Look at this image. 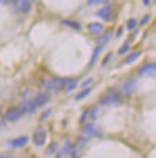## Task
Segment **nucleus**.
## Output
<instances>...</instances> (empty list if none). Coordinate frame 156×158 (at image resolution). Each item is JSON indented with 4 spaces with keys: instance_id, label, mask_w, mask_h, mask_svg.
<instances>
[{
    "instance_id": "f257e3e1",
    "label": "nucleus",
    "mask_w": 156,
    "mask_h": 158,
    "mask_svg": "<svg viewBox=\"0 0 156 158\" xmlns=\"http://www.w3.org/2000/svg\"><path fill=\"white\" fill-rule=\"evenodd\" d=\"M122 101V94L116 90H110L99 100V103L102 106H111V105H117Z\"/></svg>"
},
{
    "instance_id": "f03ea898",
    "label": "nucleus",
    "mask_w": 156,
    "mask_h": 158,
    "mask_svg": "<svg viewBox=\"0 0 156 158\" xmlns=\"http://www.w3.org/2000/svg\"><path fill=\"white\" fill-rule=\"evenodd\" d=\"M32 140H33V144L36 146H43L46 144V140H47V132H46V130H43L42 127H37L33 131Z\"/></svg>"
},
{
    "instance_id": "7ed1b4c3",
    "label": "nucleus",
    "mask_w": 156,
    "mask_h": 158,
    "mask_svg": "<svg viewBox=\"0 0 156 158\" xmlns=\"http://www.w3.org/2000/svg\"><path fill=\"white\" fill-rule=\"evenodd\" d=\"M23 112L19 110V107H10L4 114V119L7 121H17L18 119L22 118Z\"/></svg>"
},
{
    "instance_id": "20e7f679",
    "label": "nucleus",
    "mask_w": 156,
    "mask_h": 158,
    "mask_svg": "<svg viewBox=\"0 0 156 158\" xmlns=\"http://www.w3.org/2000/svg\"><path fill=\"white\" fill-rule=\"evenodd\" d=\"M135 89H136V81L132 79H129L125 82H123V85L120 87V94L128 96V95L131 94Z\"/></svg>"
},
{
    "instance_id": "39448f33",
    "label": "nucleus",
    "mask_w": 156,
    "mask_h": 158,
    "mask_svg": "<svg viewBox=\"0 0 156 158\" xmlns=\"http://www.w3.org/2000/svg\"><path fill=\"white\" fill-rule=\"evenodd\" d=\"M82 132L86 135H89V137H102V133L95 127L94 124L89 123V124H86L84 128H82Z\"/></svg>"
},
{
    "instance_id": "423d86ee",
    "label": "nucleus",
    "mask_w": 156,
    "mask_h": 158,
    "mask_svg": "<svg viewBox=\"0 0 156 158\" xmlns=\"http://www.w3.org/2000/svg\"><path fill=\"white\" fill-rule=\"evenodd\" d=\"M49 100H50V96H49L48 93H38V94L32 99L33 103H35L37 107H43V106H46V105L49 102Z\"/></svg>"
},
{
    "instance_id": "0eeeda50",
    "label": "nucleus",
    "mask_w": 156,
    "mask_h": 158,
    "mask_svg": "<svg viewBox=\"0 0 156 158\" xmlns=\"http://www.w3.org/2000/svg\"><path fill=\"white\" fill-rule=\"evenodd\" d=\"M156 73V63H147L143 64L140 67V69L137 70L138 76H144V75H149V74H154Z\"/></svg>"
},
{
    "instance_id": "6e6552de",
    "label": "nucleus",
    "mask_w": 156,
    "mask_h": 158,
    "mask_svg": "<svg viewBox=\"0 0 156 158\" xmlns=\"http://www.w3.org/2000/svg\"><path fill=\"white\" fill-rule=\"evenodd\" d=\"M18 107H19L20 111L23 112V114H31V113H33V112L36 111V108H37V106L33 103L32 100L22 102Z\"/></svg>"
},
{
    "instance_id": "1a4fd4ad",
    "label": "nucleus",
    "mask_w": 156,
    "mask_h": 158,
    "mask_svg": "<svg viewBox=\"0 0 156 158\" xmlns=\"http://www.w3.org/2000/svg\"><path fill=\"white\" fill-rule=\"evenodd\" d=\"M111 15H112V7L111 6H105V7H102V10H99L97 12V16L100 17L102 19L106 20V22L111 19Z\"/></svg>"
},
{
    "instance_id": "9d476101",
    "label": "nucleus",
    "mask_w": 156,
    "mask_h": 158,
    "mask_svg": "<svg viewBox=\"0 0 156 158\" xmlns=\"http://www.w3.org/2000/svg\"><path fill=\"white\" fill-rule=\"evenodd\" d=\"M87 29H88V31L91 32V33H93V35H99V33H102V30H104V25L100 23L94 22V23L88 24V25H87Z\"/></svg>"
},
{
    "instance_id": "9b49d317",
    "label": "nucleus",
    "mask_w": 156,
    "mask_h": 158,
    "mask_svg": "<svg viewBox=\"0 0 156 158\" xmlns=\"http://www.w3.org/2000/svg\"><path fill=\"white\" fill-rule=\"evenodd\" d=\"M28 140H29V138L26 135H20V137H18L16 139L11 140L10 142V146H12V148H22V146H24L28 143Z\"/></svg>"
},
{
    "instance_id": "f8f14e48",
    "label": "nucleus",
    "mask_w": 156,
    "mask_h": 158,
    "mask_svg": "<svg viewBox=\"0 0 156 158\" xmlns=\"http://www.w3.org/2000/svg\"><path fill=\"white\" fill-rule=\"evenodd\" d=\"M69 152H72V143L67 142L64 145H63V148L61 149V150L58 151V152H56L55 158H64Z\"/></svg>"
},
{
    "instance_id": "ddd939ff",
    "label": "nucleus",
    "mask_w": 156,
    "mask_h": 158,
    "mask_svg": "<svg viewBox=\"0 0 156 158\" xmlns=\"http://www.w3.org/2000/svg\"><path fill=\"white\" fill-rule=\"evenodd\" d=\"M102 45H98V47H95L93 51V55H92V58H91V61H89V64H88V68H92L94 65V63L97 62V60H98V56L100 55V52H102Z\"/></svg>"
},
{
    "instance_id": "4468645a",
    "label": "nucleus",
    "mask_w": 156,
    "mask_h": 158,
    "mask_svg": "<svg viewBox=\"0 0 156 158\" xmlns=\"http://www.w3.org/2000/svg\"><path fill=\"white\" fill-rule=\"evenodd\" d=\"M61 23L63 25H66V26H68L70 29H73V30H76V31H80L81 30V25L76 22H74V20H70V19H66V20H62Z\"/></svg>"
},
{
    "instance_id": "2eb2a0df",
    "label": "nucleus",
    "mask_w": 156,
    "mask_h": 158,
    "mask_svg": "<svg viewBox=\"0 0 156 158\" xmlns=\"http://www.w3.org/2000/svg\"><path fill=\"white\" fill-rule=\"evenodd\" d=\"M42 86L43 88H46L49 92H56V88H55V83L53 79H47L42 81Z\"/></svg>"
},
{
    "instance_id": "dca6fc26",
    "label": "nucleus",
    "mask_w": 156,
    "mask_h": 158,
    "mask_svg": "<svg viewBox=\"0 0 156 158\" xmlns=\"http://www.w3.org/2000/svg\"><path fill=\"white\" fill-rule=\"evenodd\" d=\"M31 10V0H22L20 1V12L29 13Z\"/></svg>"
},
{
    "instance_id": "f3484780",
    "label": "nucleus",
    "mask_w": 156,
    "mask_h": 158,
    "mask_svg": "<svg viewBox=\"0 0 156 158\" xmlns=\"http://www.w3.org/2000/svg\"><path fill=\"white\" fill-rule=\"evenodd\" d=\"M141 56V52L140 51H136V52H132V54H130V55H128L125 57V61L124 63L125 64H131L133 63L136 60H138V57Z\"/></svg>"
},
{
    "instance_id": "a211bd4d",
    "label": "nucleus",
    "mask_w": 156,
    "mask_h": 158,
    "mask_svg": "<svg viewBox=\"0 0 156 158\" xmlns=\"http://www.w3.org/2000/svg\"><path fill=\"white\" fill-rule=\"evenodd\" d=\"M78 86V81L75 79H68V81H67V86H66V90L67 92H70V90H73L74 88Z\"/></svg>"
},
{
    "instance_id": "6ab92c4d",
    "label": "nucleus",
    "mask_w": 156,
    "mask_h": 158,
    "mask_svg": "<svg viewBox=\"0 0 156 158\" xmlns=\"http://www.w3.org/2000/svg\"><path fill=\"white\" fill-rule=\"evenodd\" d=\"M91 93V88H84V90L82 92H80L76 96H75V100H82V99H85L87 95Z\"/></svg>"
},
{
    "instance_id": "aec40b11",
    "label": "nucleus",
    "mask_w": 156,
    "mask_h": 158,
    "mask_svg": "<svg viewBox=\"0 0 156 158\" xmlns=\"http://www.w3.org/2000/svg\"><path fill=\"white\" fill-rule=\"evenodd\" d=\"M110 37H111V32L105 33L104 36H102V37L98 40V44H99V45H105V44L110 40Z\"/></svg>"
},
{
    "instance_id": "412c9836",
    "label": "nucleus",
    "mask_w": 156,
    "mask_h": 158,
    "mask_svg": "<svg viewBox=\"0 0 156 158\" xmlns=\"http://www.w3.org/2000/svg\"><path fill=\"white\" fill-rule=\"evenodd\" d=\"M57 144L56 143H51L49 146H48L47 151H46V153H47L48 156H50V155H53V153H55V152H57Z\"/></svg>"
},
{
    "instance_id": "4be33fe9",
    "label": "nucleus",
    "mask_w": 156,
    "mask_h": 158,
    "mask_svg": "<svg viewBox=\"0 0 156 158\" xmlns=\"http://www.w3.org/2000/svg\"><path fill=\"white\" fill-rule=\"evenodd\" d=\"M136 24H137V20H136L135 18L129 19V20H128V23H126V27H128V30H129V31L133 30V29L136 27Z\"/></svg>"
},
{
    "instance_id": "5701e85b",
    "label": "nucleus",
    "mask_w": 156,
    "mask_h": 158,
    "mask_svg": "<svg viewBox=\"0 0 156 158\" xmlns=\"http://www.w3.org/2000/svg\"><path fill=\"white\" fill-rule=\"evenodd\" d=\"M129 48H130V43H129V42H125L124 44L120 47V49L118 50V54H119V55H124L125 52L129 50Z\"/></svg>"
},
{
    "instance_id": "b1692460",
    "label": "nucleus",
    "mask_w": 156,
    "mask_h": 158,
    "mask_svg": "<svg viewBox=\"0 0 156 158\" xmlns=\"http://www.w3.org/2000/svg\"><path fill=\"white\" fill-rule=\"evenodd\" d=\"M107 0H87V4L89 5V6H92V5H99V4H104V2H106Z\"/></svg>"
},
{
    "instance_id": "393cba45",
    "label": "nucleus",
    "mask_w": 156,
    "mask_h": 158,
    "mask_svg": "<svg viewBox=\"0 0 156 158\" xmlns=\"http://www.w3.org/2000/svg\"><path fill=\"white\" fill-rule=\"evenodd\" d=\"M89 113V119L91 120H94V119L97 118V113H98V108H92L91 111H88Z\"/></svg>"
},
{
    "instance_id": "a878e982",
    "label": "nucleus",
    "mask_w": 156,
    "mask_h": 158,
    "mask_svg": "<svg viewBox=\"0 0 156 158\" xmlns=\"http://www.w3.org/2000/svg\"><path fill=\"white\" fill-rule=\"evenodd\" d=\"M50 112H51V110H50V108H49V110H47V111H46V112H43V115L41 117V119H42V120H44V119H47L48 117L50 115Z\"/></svg>"
},
{
    "instance_id": "bb28decb",
    "label": "nucleus",
    "mask_w": 156,
    "mask_h": 158,
    "mask_svg": "<svg viewBox=\"0 0 156 158\" xmlns=\"http://www.w3.org/2000/svg\"><path fill=\"white\" fill-rule=\"evenodd\" d=\"M92 81H93V79H88V80H86L85 82H82V83H81V87H82V88H87V86H88L89 83H92Z\"/></svg>"
},
{
    "instance_id": "cd10ccee",
    "label": "nucleus",
    "mask_w": 156,
    "mask_h": 158,
    "mask_svg": "<svg viewBox=\"0 0 156 158\" xmlns=\"http://www.w3.org/2000/svg\"><path fill=\"white\" fill-rule=\"evenodd\" d=\"M149 18H150L149 16H145V17H144V18H143V20H141V26H143V25H145V24L148 23V22H149Z\"/></svg>"
},
{
    "instance_id": "c85d7f7f",
    "label": "nucleus",
    "mask_w": 156,
    "mask_h": 158,
    "mask_svg": "<svg viewBox=\"0 0 156 158\" xmlns=\"http://www.w3.org/2000/svg\"><path fill=\"white\" fill-rule=\"evenodd\" d=\"M87 114H88V110L82 113V117L80 118V121H81V123H84V121H85V119L87 118Z\"/></svg>"
},
{
    "instance_id": "c756f323",
    "label": "nucleus",
    "mask_w": 156,
    "mask_h": 158,
    "mask_svg": "<svg viewBox=\"0 0 156 158\" xmlns=\"http://www.w3.org/2000/svg\"><path fill=\"white\" fill-rule=\"evenodd\" d=\"M111 54H107V55H106V57H105V60H104V61H102V65H105V64L107 63V62H109L110 61V58H111Z\"/></svg>"
},
{
    "instance_id": "7c9ffc66",
    "label": "nucleus",
    "mask_w": 156,
    "mask_h": 158,
    "mask_svg": "<svg viewBox=\"0 0 156 158\" xmlns=\"http://www.w3.org/2000/svg\"><path fill=\"white\" fill-rule=\"evenodd\" d=\"M123 35V27H119V30L117 31V33H116V37H120Z\"/></svg>"
},
{
    "instance_id": "2f4dec72",
    "label": "nucleus",
    "mask_w": 156,
    "mask_h": 158,
    "mask_svg": "<svg viewBox=\"0 0 156 158\" xmlns=\"http://www.w3.org/2000/svg\"><path fill=\"white\" fill-rule=\"evenodd\" d=\"M70 158H79V155L76 151H72V155H70Z\"/></svg>"
},
{
    "instance_id": "473e14b6",
    "label": "nucleus",
    "mask_w": 156,
    "mask_h": 158,
    "mask_svg": "<svg viewBox=\"0 0 156 158\" xmlns=\"http://www.w3.org/2000/svg\"><path fill=\"white\" fill-rule=\"evenodd\" d=\"M8 2H10V0H0V4H4V5L8 4Z\"/></svg>"
},
{
    "instance_id": "72a5a7b5",
    "label": "nucleus",
    "mask_w": 156,
    "mask_h": 158,
    "mask_svg": "<svg viewBox=\"0 0 156 158\" xmlns=\"http://www.w3.org/2000/svg\"><path fill=\"white\" fill-rule=\"evenodd\" d=\"M143 2H144V5H148V4H149V2H150V1H149V0H144Z\"/></svg>"
},
{
    "instance_id": "f704fd0d",
    "label": "nucleus",
    "mask_w": 156,
    "mask_h": 158,
    "mask_svg": "<svg viewBox=\"0 0 156 158\" xmlns=\"http://www.w3.org/2000/svg\"><path fill=\"white\" fill-rule=\"evenodd\" d=\"M0 158H12V157H10V156H0Z\"/></svg>"
}]
</instances>
